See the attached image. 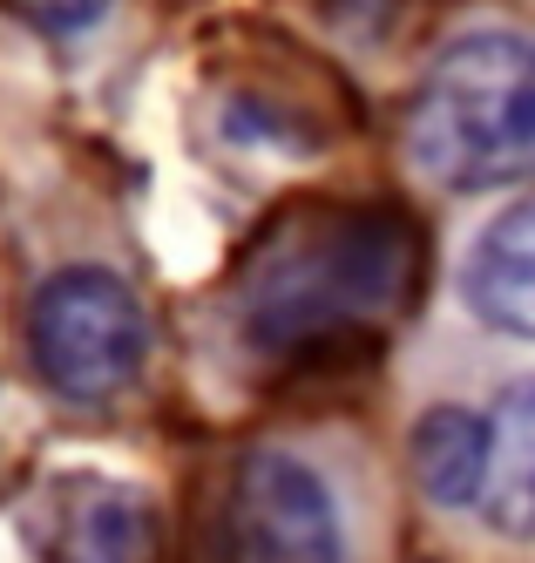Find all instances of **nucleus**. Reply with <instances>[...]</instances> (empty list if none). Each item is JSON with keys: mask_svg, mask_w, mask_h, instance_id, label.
I'll use <instances>...</instances> for the list:
<instances>
[{"mask_svg": "<svg viewBox=\"0 0 535 563\" xmlns=\"http://www.w3.org/2000/svg\"><path fill=\"white\" fill-rule=\"evenodd\" d=\"M406 170L434 190H502L535 177V27L468 21L427 55L406 102Z\"/></svg>", "mask_w": 535, "mask_h": 563, "instance_id": "3", "label": "nucleus"}, {"mask_svg": "<svg viewBox=\"0 0 535 563\" xmlns=\"http://www.w3.org/2000/svg\"><path fill=\"white\" fill-rule=\"evenodd\" d=\"M21 353L34 387L68 415H115L156 367V312L143 278L109 245H55L27 272Z\"/></svg>", "mask_w": 535, "mask_h": 563, "instance_id": "4", "label": "nucleus"}, {"mask_svg": "<svg viewBox=\"0 0 535 563\" xmlns=\"http://www.w3.org/2000/svg\"><path fill=\"white\" fill-rule=\"evenodd\" d=\"M299 8H305V21H319L346 48H387L406 27V8H414V0H299Z\"/></svg>", "mask_w": 535, "mask_h": 563, "instance_id": "8", "label": "nucleus"}, {"mask_svg": "<svg viewBox=\"0 0 535 563\" xmlns=\"http://www.w3.org/2000/svg\"><path fill=\"white\" fill-rule=\"evenodd\" d=\"M218 563H374V482L346 434L285 428L244 441L211 509Z\"/></svg>", "mask_w": 535, "mask_h": 563, "instance_id": "2", "label": "nucleus"}, {"mask_svg": "<svg viewBox=\"0 0 535 563\" xmlns=\"http://www.w3.org/2000/svg\"><path fill=\"white\" fill-rule=\"evenodd\" d=\"M421 286V231L380 197H305L224 272L211 346L244 374H299L374 346Z\"/></svg>", "mask_w": 535, "mask_h": 563, "instance_id": "1", "label": "nucleus"}, {"mask_svg": "<svg viewBox=\"0 0 535 563\" xmlns=\"http://www.w3.org/2000/svg\"><path fill=\"white\" fill-rule=\"evenodd\" d=\"M461 306L481 333L535 346V197H515L461 252Z\"/></svg>", "mask_w": 535, "mask_h": 563, "instance_id": "6", "label": "nucleus"}, {"mask_svg": "<svg viewBox=\"0 0 535 563\" xmlns=\"http://www.w3.org/2000/svg\"><path fill=\"white\" fill-rule=\"evenodd\" d=\"M406 475L434 516L535 550V367L502 374L481 400L434 394L406 428Z\"/></svg>", "mask_w": 535, "mask_h": 563, "instance_id": "5", "label": "nucleus"}, {"mask_svg": "<svg viewBox=\"0 0 535 563\" xmlns=\"http://www.w3.org/2000/svg\"><path fill=\"white\" fill-rule=\"evenodd\" d=\"M0 8L21 27L48 34V42H81V34H96L115 14V0H0Z\"/></svg>", "mask_w": 535, "mask_h": 563, "instance_id": "9", "label": "nucleus"}, {"mask_svg": "<svg viewBox=\"0 0 535 563\" xmlns=\"http://www.w3.org/2000/svg\"><path fill=\"white\" fill-rule=\"evenodd\" d=\"M163 522L130 482H68L55 503V563H156Z\"/></svg>", "mask_w": 535, "mask_h": 563, "instance_id": "7", "label": "nucleus"}]
</instances>
